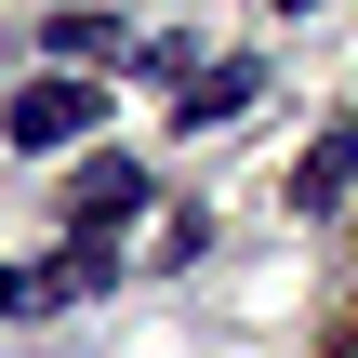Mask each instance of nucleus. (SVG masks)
Instances as JSON below:
<instances>
[{
  "mask_svg": "<svg viewBox=\"0 0 358 358\" xmlns=\"http://www.w3.org/2000/svg\"><path fill=\"white\" fill-rule=\"evenodd\" d=\"M93 120H106V93H93L80 66H53V80H27V93H13V120H0V133L53 159V146H93Z\"/></svg>",
  "mask_w": 358,
  "mask_h": 358,
  "instance_id": "nucleus-1",
  "label": "nucleus"
},
{
  "mask_svg": "<svg viewBox=\"0 0 358 358\" xmlns=\"http://www.w3.org/2000/svg\"><path fill=\"white\" fill-rule=\"evenodd\" d=\"M120 213H146V173L93 146V159H80V186H66V226H120Z\"/></svg>",
  "mask_w": 358,
  "mask_h": 358,
  "instance_id": "nucleus-2",
  "label": "nucleus"
},
{
  "mask_svg": "<svg viewBox=\"0 0 358 358\" xmlns=\"http://www.w3.org/2000/svg\"><path fill=\"white\" fill-rule=\"evenodd\" d=\"M345 186H358V120H332V133H319V159L292 173V213H332Z\"/></svg>",
  "mask_w": 358,
  "mask_h": 358,
  "instance_id": "nucleus-3",
  "label": "nucleus"
},
{
  "mask_svg": "<svg viewBox=\"0 0 358 358\" xmlns=\"http://www.w3.org/2000/svg\"><path fill=\"white\" fill-rule=\"evenodd\" d=\"M252 93H266V66H252V53H213V66L186 80V120H239Z\"/></svg>",
  "mask_w": 358,
  "mask_h": 358,
  "instance_id": "nucleus-4",
  "label": "nucleus"
},
{
  "mask_svg": "<svg viewBox=\"0 0 358 358\" xmlns=\"http://www.w3.org/2000/svg\"><path fill=\"white\" fill-rule=\"evenodd\" d=\"M53 53L93 80V66H120V53H133V27H120V13H53Z\"/></svg>",
  "mask_w": 358,
  "mask_h": 358,
  "instance_id": "nucleus-5",
  "label": "nucleus"
},
{
  "mask_svg": "<svg viewBox=\"0 0 358 358\" xmlns=\"http://www.w3.org/2000/svg\"><path fill=\"white\" fill-rule=\"evenodd\" d=\"M13 306H27V279H0V319H13Z\"/></svg>",
  "mask_w": 358,
  "mask_h": 358,
  "instance_id": "nucleus-6",
  "label": "nucleus"
},
{
  "mask_svg": "<svg viewBox=\"0 0 358 358\" xmlns=\"http://www.w3.org/2000/svg\"><path fill=\"white\" fill-rule=\"evenodd\" d=\"M332 358H358V332H345V345H332Z\"/></svg>",
  "mask_w": 358,
  "mask_h": 358,
  "instance_id": "nucleus-7",
  "label": "nucleus"
},
{
  "mask_svg": "<svg viewBox=\"0 0 358 358\" xmlns=\"http://www.w3.org/2000/svg\"><path fill=\"white\" fill-rule=\"evenodd\" d=\"M292 13H306V0H292Z\"/></svg>",
  "mask_w": 358,
  "mask_h": 358,
  "instance_id": "nucleus-8",
  "label": "nucleus"
}]
</instances>
